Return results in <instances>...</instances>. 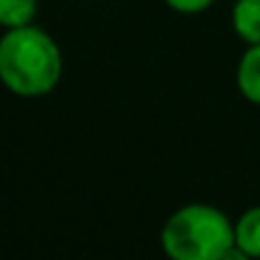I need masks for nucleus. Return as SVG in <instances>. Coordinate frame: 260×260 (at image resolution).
Listing matches in <instances>:
<instances>
[{
	"mask_svg": "<svg viewBox=\"0 0 260 260\" xmlns=\"http://www.w3.org/2000/svg\"><path fill=\"white\" fill-rule=\"evenodd\" d=\"M63 53L38 25L10 28L0 36V84L20 99H41L58 86Z\"/></svg>",
	"mask_w": 260,
	"mask_h": 260,
	"instance_id": "nucleus-1",
	"label": "nucleus"
},
{
	"mask_svg": "<svg viewBox=\"0 0 260 260\" xmlns=\"http://www.w3.org/2000/svg\"><path fill=\"white\" fill-rule=\"evenodd\" d=\"M159 240L170 260H220L235 243V222L215 205L192 202L170 215Z\"/></svg>",
	"mask_w": 260,
	"mask_h": 260,
	"instance_id": "nucleus-2",
	"label": "nucleus"
},
{
	"mask_svg": "<svg viewBox=\"0 0 260 260\" xmlns=\"http://www.w3.org/2000/svg\"><path fill=\"white\" fill-rule=\"evenodd\" d=\"M235 84L245 101L260 106V43L248 46L235 69Z\"/></svg>",
	"mask_w": 260,
	"mask_h": 260,
	"instance_id": "nucleus-3",
	"label": "nucleus"
},
{
	"mask_svg": "<svg viewBox=\"0 0 260 260\" xmlns=\"http://www.w3.org/2000/svg\"><path fill=\"white\" fill-rule=\"evenodd\" d=\"M230 20L235 36L243 43L248 46L260 43V0H235Z\"/></svg>",
	"mask_w": 260,
	"mask_h": 260,
	"instance_id": "nucleus-4",
	"label": "nucleus"
},
{
	"mask_svg": "<svg viewBox=\"0 0 260 260\" xmlns=\"http://www.w3.org/2000/svg\"><path fill=\"white\" fill-rule=\"evenodd\" d=\"M235 245L253 260H260V205L248 207L235 220Z\"/></svg>",
	"mask_w": 260,
	"mask_h": 260,
	"instance_id": "nucleus-5",
	"label": "nucleus"
},
{
	"mask_svg": "<svg viewBox=\"0 0 260 260\" xmlns=\"http://www.w3.org/2000/svg\"><path fill=\"white\" fill-rule=\"evenodd\" d=\"M38 13V0H0V28L30 25Z\"/></svg>",
	"mask_w": 260,
	"mask_h": 260,
	"instance_id": "nucleus-6",
	"label": "nucleus"
},
{
	"mask_svg": "<svg viewBox=\"0 0 260 260\" xmlns=\"http://www.w3.org/2000/svg\"><path fill=\"white\" fill-rule=\"evenodd\" d=\"M215 0H165L167 8H172L177 13H184V15H197V13H205L207 8H212Z\"/></svg>",
	"mask_w": 260,
	"mask_h": 260,
	"instance_id": "nucleus-7",
	"label": "nucleus"
},
{
	"mask_svg": "<svg viewBox=\"0 0 260 260\" xmlns=\"http://www.w3.org/2000/svg\"><path fill=\"white\" fill-rule=\"evenodd\" d=\"M220 260H253V258H250L243 248H238V245L233 243V248H228V253H225Z\"/></svg>",
	"mask_w": 260,
	"mask_h": 260,
	"instance_id": "nucleus-8",
	"label": "nucleus"
}]
</instances>
